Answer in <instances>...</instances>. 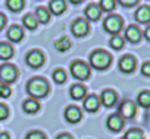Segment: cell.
<instances>
[{
    "label": "cell",
    "instance_id": "obj_4",
    "mask_svg": "<svg viewBox=\"0 0 150 139\" xmlns=\"http://www.w3.org/2000/svg\"><path fill=\"white\" fill-rule=\"evenodd\" d=\"M18 78V69L13 66V64H9V63H5L0 66V82L5 84V85H9V84H13Z\"/></svg>",
    "mask_w": 150,
    "mask_h": 139
},
{
    "label": "cell",
    "instance_id": "obj_38",
    "mask_svg": "<svg viewBox=\"0 0 150 139\" xmlns=\"http://www.w3.org/2000/svg\"><path fill=\"white\" fill-rule=\"evenodd\" d=\"M144 37H146L147 41H150V25L146 28V31H144Z\"/></svg>",
    "mask_w": 150,
    "mask_h": 139
},
{
    "label": "cell",
    "instance_id": "obj_26",
    "mask_svg": "<svg viewBox=\"0 0 150 139\" xmlns=\"http://www.w3.org/2000/svg\"><path fill=\"white\" fill-rule=\"evenodd\" d=\"M109 44H110V47H112L113 50H121V48H124V45H125V40H124L119 34H116V35H112Z\"/></svg>",
    "mask_w": 150,
    "mask_h": 139
},
{
    "label": "cell",
    "instance_id": "obj_24",
    "mask_svg": "<svg viewBox=\"0 0 150 139\" xmlns=\"http://www.w3.org/2000/svg\"><path fill=\"white\" fill-rule=\"evenodd\" d=\"M71 40L68 38V37H62V38H59L56 43H54V47H56V50L57 51H66V50H69L71 48Z\"/></svg>",
    "mask_w": 150,
    "mask_h": 139
},
{
    "label": "cell",
    "instance_id": "obj_12",
    "mask_svg": "<svg viewBox=\"0 0 150 139\" xmlns=\"http://www.w3.org/2000/svg\"><path fill=\"white\" fill-rule=\"evenodd\" d=\"M106 126H108V129L112 130V132H119V130H122V127H124V119H122L119 114H112V116L108 117Z\"/></svg>",
    "mask_w": 150,
    "mask_h": 139
},
{
    "label": "cell",
    "instance_id": "obj_9",
    "mask_svg": "<svg viewBox=\"0 0 150 139\" xmlns=\"http://www.w3.org/2000/svg\"><path fill=\"white\" fill-rule=\"evenodd\" d=\"M65 119L68 123H78L81 119H83V111L77 107V105H69L66 110H65Z\"/></svg>",
    "mask_w": 150,
    "mask_h": 139
},
{
    "label": "cell",
    "instance_id": "obj_1",
    "mask_svg": "<svg viewBox=\"0 0 150 139\" xmlns=\"http://www.w3.org/2000/svg\"><path fill=\"white\" fill-rule=\"evenodd\" d=\"M27 92L31 95V98L37 100V98H43L49 94V84L44 78L37 76L28 81L27 84Z\"/></svg>",
    "mask_w": 150,
    "mask_h": 139
},
{
    "label": "cell",
    "instance_id": "obj_25",
    "mask_svg": "<svg viewBox=\"0 0 150 139\" xmlns=\"http://www.w3.org/2000/svg\"><path fill=\"white\" fill-rule=\"evenodd\" d=\"M137 103L138 105H141L143 108H149L150 107V91H143L138 94L137 97Z\"/></svg>",
    "mask_w": 150,
    "mask_h": 139
},
{
    "label": "cell",
    "instance_id": "obj_5",
    "mask_svg": "<svg viewBox=\"0 0 150 139\" xmlns=\"http://www.w3.org/2000/svg\"><path fill=\"white\" fill-rule=\"evenodd\" d=\"M124 27V21L119 15H109L105 21H103V28L106 32L116 35Z\"/></svg>",
    "mask_w": 150,
    "mask_h": 139
},
{
    "label": "cell",
    "instance_id": "obj_19",
    "mask_svg": "<svg viewBox=\"0 0 150 139\" xmlns=\"http://www.w3.org/2000/svg\"><path fill=\"white\" fill-rule=\"evenodd\" d=\"M86 94H87V88L83 87L81 84L72 85L71 89H69V95H71L72 100H81V98L86 97Z\"/></svg>",
    "mask_w": 150,
    "mask_h": 139
},
{
    "label": "cell",
    "instance_id": "obj_28",
    "mask_svg": "<svg viewBox=\"0 0 150 139\" xmlns=\"http://www.w3.org/2000/svg\"><path fill=\"white\" fill-rule=\"evenodd\" d=\"M116 6V0H100L99 8L102 9V12H112Z\"/></svg>",
    "mask_w": 150,
    "mask_h": 139
},
{
    "label": "cell",
    "instance_id": "obj_41",
    "mask_svg": "<svg viewBox=\"0 0 150 139\" xmlns=\"http://www.w3.org/2000/svg\"><path fill=\"white\" fill-rule=\"evenodd\" d=\"M2 85H3V84H2V82H0V89H2Z\"/></svg>",
    "mask_w": 150,
    "mask_h": 139
},
{
    "label": "cell",
    "instance_id": "obj_17",
    "mask_svg": "<svg viewBox=\"0 0 150 139\" xmlns=\"http://www.w3.org/2000/svg\"><path fill=\"white\" fill-rule=\"evenodd\" d=\"M83 105H84V108H86L88 113H94V111H97L99 107H100V100H99L97 95H88V97L84 100Z\"/></svg>",
    "mask_w": 150,
    "mask_h": 139
},
{
    "label": "cell",
    "instance_id": "obj_2",
    "mask_svg": "<svg viewBox=\"0 0 150 139\" xmlns=\"http://www.w3.org/2000/svg\"><path fill=\"white\" fill-rule=\"evenodd\" d=\"M112 63V56L105 50H96L90 54V64L97 71H105Z\"/></svg>",
    "mask_w": 150,
    "mask_h": 139
},
{
    "label": "cell",
    "instance_id": "obj_30",
    "mask_svg": "<svg viewBox=\"0 0 150 139\" xmlns=\"http://www.w3.org/2000/svg\"><path fill=\"white\" fill-rule=\"evenodd\" d=\"M124 139H144V135L140 129H129L125 133Z\"/></svg>",
    "mask_w": 150,
    "mask_h": 139
},
{
    "label": "cell",
    "instance_id": "obj_32",
    "mask_svg": "<svg viewBox=\"0 0 150 139\" xmlns=\"http://www.w3.org/2000/svg\"><path fill=\"white\" fill-rule=\"evenodd\" d=\"M9 117V108L5 104H0V120H6Z\"/></svg>",
    "mask_w": 150,
    "mask_h": 139
},
{
    "label": "cell",
    "instance_id": "obj_23",
    "mask_svg": "<svg viewBox=\"0 0 150 139\" xmlns=\"http://www.w3.org/2000/svg\"><path fill=\"white\" fill-rule=\"evenodd\" d=\"M22 24H24V27L27 28V29H37V27H38V21H37V18H35V15L34 13H27L25 16H24V19H22Z\"/></svg>",
    "mask_w": 150,
    "mask_h": 139
},
{
    "label": "cell",
    "instance_id": "obj_22",
    "mask_svg": "<svg viewBox=\"0 0 150 139\" xmlns=\"http://www.w3.org/2000/svg\"><path fill=\"white\" fill-rule=\"evenodd\" d=\"M13 57V47L8 43H0V59L9 60Z\"/></svg>",
    "mask_w": 150,
    "mask_h": 139
},
{
    "label": "cell",
    "instance_id": "obj_40",
    "mask_svg": "<svg viewBox=\"0 0 150 139\" xmlns=\"http://www.w3.org/2000/svg\"><path fill=\"white\" fill-rule=\"evenodd\" d=\"M69 2L72 3V5H80V3H83L84 0H69Z\"/></svg>",
    "mask_w": 150,
    "mask_h": 139
},
{
    "label": "cell",
    "instance_id": "obj_36",
    "mask_svg": "<svg viewBox=\"0 0 150 139\" xmlns=\"http://www.w3.org/2000/svg\"><path fill=\"white\" fill-rule=\"evenodd\" d=\"M5 25H6V16L3 13H0V31L5 28Z\"/></svg>",
    "mask_w": 150,
    "mask_h": 139
},
{
    "label": "cell",
    "instance_id": "obj_29",
    "mask_svg": "<svg viewBox=\"0 0 150 139\" xmlns=\"http://www.w3.org/2000/svg\"><path fill=\"white\" fill-rule=\"evenodd\" d=\"M53 81L56 84H65L66 82V72L63 69H56L53 72Z\"/></svg>",
    "mask_w": 150,
    "mask_h": 139
},
{
    "label": "cell",
    "instance_id": "obj_39",
    "mask_svg": "<svg viewBox=\"0 0 150 139\" xmlns=\"http://www.w3.org/2000/svg\"><path fill=\"white\" fill-rule=\"evenodd\" d=\"M0 139H11V135L8 132H3V133H0Z\"/></svg>",
    "mask_w": 150,
    "mask_h": 139
},
{
    "label": "cell",
    "instance_id": "obj_6",
    "mask_svg": "<svg viewBox=\"0 0 150 139\" xmlns=\"http://www.w3.org/2000/svg\"><path fill=\"white\" fill-rule=\"evenodd\" d=\"M71 31H72V34L75 37H78V38L80 37H86L88 34V31H90V24L84 18H77L71 25Z\"/></svg>",
    "mask_w": 150,
    "mask_h": 139
},
{
    "label": "cell",
    "instance_id": "obj_10",
    "mask_svg": "<svg viewBox=\"0 0 150 139\" xmlns=\"http://www.w3.org/2000/svg\"><path fill=\"white\" fill-rule=\"evenodd\" d=\"M137 113V107L132 101H124L119 105V116L124 119H132Z\"/></svg>",
    "mask_w": 150,
    "mask_h": 139
},
{
    "label": "cell",
    "instance_id": "obj_11",
    "mask_svg": "<svg viewBox=\"0 0 150 139\" xmlns=\"http://www.w3.org/2000/svg\"><path fill=\"white\" fill-rule=\"evenodd\" d=\"M84 15H86V19H87V21L96 22V21H99V19H100V16H102V9L99 8V5L90 3V5L86 8Z\"/></svg>",
    "mask_w": 150,
    "mask_h": 139
},
{
    "label": "cell",
    "instance_id": "obj_13",
    "mask_svg": "<svg viewBox=\"0 0 150 139\" xmlns=\"http://www.w3.org/2000/svg\"><path fill=\"white\" fill-rule=\"evenodd\" d=\"M99 100H100V104H103L105 107H112V105H115V103L118 100V95L112 89H105Z\"/></svg>",
    "mask_w": 150,
    "mask_h": 139
},
{
    "label": "cell",
    "instance_id": "obj_34",
    "mask_svg": "<svg viewBox=\"0 0 150 139\" xmlns=\"http://www.w3.org/2000/svg\"><path fill=\"white\" fill-rule=\"evenodd\" d=\"M118 2L125 8H131V6H135L138 3V0H118Z\"/></svg>",
    "mask_w": 150,
    "mask_h": 139
},
{
    "label": "cell",
    "instance_id": "obj_20",
    "mask_svg": "<svg viewBox=\"0 0 150 139\" xmlns=\"http://www.w3.org/2000/svg\"><path fill=\"white\" fill-rule=\"evenodd\" d=\"M22 108H24L25 113L34 114V113H37L40 110V103L37 100H34V98H30V100H25L22 103Z\"/></svg>",
    "mask_w": 150,
    "mask_h": 139
},
{
    "label": "cell",
    "instance_id": "obj_3",
    "mask_svg": "<svg viewBox=\"0 0 150 139\" xmlns=\"http://www.w3.org/2000/svg\"><path fill=\"white\" fill-rule=\"evenodd\" d=\"M69 69H71V75L78 81H87L90 78V67L87 63H84L81 60L72 61Z\"/></svg>",
    "mask_w": 150,
    "mask_h": 139
},
{
    "label": "cell",
    "instance_id": "obj_14",
    "mask_svg": "<svg viewBox=\"0 0 150 139\" xmlns=\"http://www.w3.org/2000/svg\"><path fill=\"white\" fill-rule=\"evenodd\" d=\"M24 35H25V32H24L22 27H19V25H12V27L8 29V32H6V37H8L12 43H19V41L24 38Z\"/></svg>",
    "mask_w": 150,
    "mask_h": 139
},
{
    "label": "cell",
    "instance_id": "obj_33",
    "mask_svg": "<svg viewBox=\"0 0 150 139\" xmlns=\"http://www.w3.org/2000/svg\"><path fill=\"white\" fill-rule=\"evenodd\" d=\"M11 94H12V91H11V88H9V85H2V89H0V97L2 98H8V97H11Z\"/></svg>",
    "mask_w": 150,
    "mask_h": 139
},
{
    "label": "cell",
    "instance_id": "obj_18",
    "mask_svg": "<svg viewBox=\"0 0 150 139\" xmlns=\"http://www.w3.org/2000/svg\"><path fill=\"white\" fill-rule=\"evenodd\" d=\"M135 21L140 24H149L150 22V6H140L135 10Z\"/></svg>",
    "mask_w": 150,
    "mask_h": 139
},
{
    "label": "cell",
    "instance_id": "obj_27",
    "mask_svg": "<svg viewBox=\"0 0 150 139\" xmlns=\"http://www.w3.org/2000/svg\"><path fill=\"white\" fill-rule=\"evenodd\" d=\"M25 5V0H6V6L12 10V12H19L22 10Z\"/></svg>",
    "mask_w": 150,
    "mask_h": 139
},
{
    "label": "cell",
    "instance_id": "obj_15",
    "mask_svg": "<svg viewBox=\"0 0 150 139\" xmlns=\"http://www.w3.org/2000/svg\"><path fill=\"white\" fill-rule=\"evenodd\" d=\"M141 31H140V28L138 27H135V25H129L127 29H125V40H128L129 43H132V44H135V43H138L140 40H141Z\"/></svg>",
    "mask_w": 150,
    "mask_h": 139
},
{
    "label": "cell",
    "instance_id": "obj_37",
    "mask_svg": "<svg viewBox=\"0 0 150 139\" xmlns=\"http://www.w3.org/2000/svg\"><path fill=\"white\" fill-rule=\"evenodd\" d=\"M56 139H72V136H71L69 133H62V135H59Z\"/></svg>",
    "mask_w": 150,
    "mask_h": 139
},
{
    "label": "cell",
    "instance_id": "obj_35",
    "mask_svg": "<svg viewBox=\"0 0 150 139\" xmlns=\"http://www.w3.org/2000/svg\"><path fill=\"white\" fill-rule=\"evenodd\" d=\"M141 73L144 76H150V61H147L141 66Z\"/></svg>",
    "mask_w": 150,
    "mask_h": 139
},
{
    "label": "cell",
    "instance_id": "obj_8",
    "mask_svg": "<svg viewBox=\"0 0 150 139\" xmlns=\"http://www.w3.org/2000/svg\"><path fill=\"white\" fill-rule=\"evenodd\" d=\"M118 66H119V71H121V72H124V73H131V72L135 71L137 60H135L134 56L127 54V56H122V57H121Z\"/></svg>",
    "mask_w": 150,
    "mask_h": 139
},
{
    "label": "cell",
    "instance_id": "obj_16",
    "mask_svg": "<svg viewBox=\"0 0 150 139\" xmlns=\"http://www.w3.org/2000/svg\"><path fill=\"white\" fill-rule=\"evenodd\" d=\"M47 9H49L50 13L59 16V15H62L66 10V2H65V0H50Z\"/></svg>",
    "mask_w": 150,
    "mask_h": 139
},
{
    "label": "cell",
    "instance_id": "obj_7",
    "mask_svg": "<svg viewBox=\"0 0 150 139\" xmlns=\"http://www.w3.org/2000/svg\"><path fill=\"white\" fill-rule=\"evenodd\" d=\"M44 61H46L44 53L40 51V50H31V51L27 54V57H25V63H27L30 67H33V69L41 67V66L44 64Z\"/></svg>",
    "mask_w": 150,
    "mask_h": 139
},
{
    "label": "cell",
    "instance_id": "obj_31",
    "mask_svg": "<svg viewBox=\"0 0 150 139\" xmlns=\"http://www.w3.org/2000/svg\"><path fill=\"white\" fill-rule=\"evenodd\" d=\"M25 139H47V138H46V135H44L43 132H40V130H33V132H30V133L25 136Z\"/></svg>",
    "mask_w": 150,
    "mask_h": 139
},
{
    "label": "cell",
    "instance_id": "obj_21",
    "mask_svg": "<svg viewBox=\"0 0 150 139\" xmlns=\"http://www.w3.org/2000/svg\"><path fill=\"white\" fill-rule=\"evenodd\" d=\"M50 15H52V13H50L49 9L44 8V6H40V8L35 9V18H37L38 24H47V22L50 21Z\"/></svg>",
    "mask_w": 150,
    "mask_h": 139
}]
</instances>
